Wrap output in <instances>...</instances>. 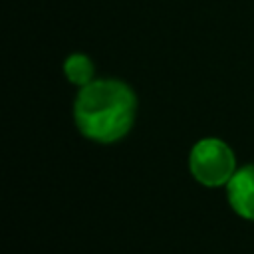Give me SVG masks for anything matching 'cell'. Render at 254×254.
Instances as JSON below:
<instances>
[{
    "label": "cell",
    "instance_id": "obj_1",
    "mask_svg": "<svg viewBox=\"0 0 254 254\" xmlns=\"http://www.w3.org/2000/svg\"><path fill=\"white\" fill-rule=\"evenodd\" d=\"M137 117V97L133 89L111 77L93 79L79 87L73 101V123L77 131L101 145L123 139Z\"/></svg>",
    "mask_w": 254,
    "mask_h": 254
},
{
    "label": "cell",
    "instance_id": "obj_2",
    "mask_svg": "<svg viewBox=\"0 0 254 254\" xmlns=\"http://www.w3.org/2000/svg\"><path fill=\"white\" fill-rule=\"evenodd\" d=\"M189 171L206 189L226 187L236 173V157L228 143L216 137L196 141L189 155Z\"/></svg>",
    "mask_w": 254,
    "mask_h": 254
},
{
    "label": "cell",
    "instance_id": "obj_3",
    "mask_svg": "<svg viewBox=\"0 0 254 254\" xmlns=\"http://www.w3.org/2000/svg\"><path fill=\"white\" fill-rule=\"evenodd\" d=\"M226 198L240 218L254 222V165L236 169L226 185Z\"/></svg>",
    "mask_w": 254,
    "mask_h": 254
},
{
    "label": "cell",
    "instance_id": "obj_4",
    "mask_svg": "<svg viewBox=\"0 0 254 254\" xmlns=\"http://www.w3.org/2000/svg\"><path fill=\"white\" fill-rule=\"evenodd\" d=\"M64 73H65L67 81L83 87V85H87L89 81L95 79V65H93L89 56H85V54H71L64 62Z\"/></svg>",
    "mask_w": 254,
    "mask_h": 254
}]
</instances>
